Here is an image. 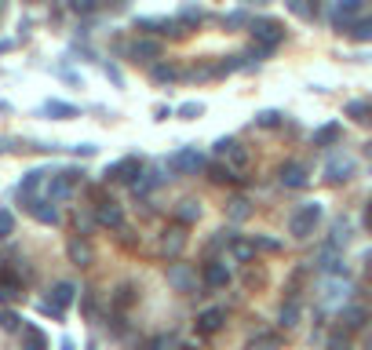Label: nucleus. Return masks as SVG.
I'll use <instances>...</instances> for the list:
<instances>
[{"label":"nucleus","mask_w":372,"mask_h":350,"mask_svg":"<svg viewBox=\"0 0 372 350\" xmlns=\"http://www.w3.org/2000/svg\"><path fill=\"white\" fill-rule=\"evenodd\" d=\"M321 215H325V208H321L318 201L303 204V208H296V212H292V219H288V234H292V237H299V241H306V237H311V234L318 230Z\"/></svg>","instance_id":"f257e3e1"},{"label":"nucleus","mask_w":372,"mask_h":350,"mask_svg":"<svg viewBox=\"0 0 372 350\" xmlns=\"http://www.w3.org/2000/svg\"><path fill=\"white\" fill-rule=\"evenodd\" d=\"M248 33H252L255 44H263L267 52H274V47L285 40V26L278 19H252L248 22Z\"/></svg>","instance_id":"f03ea898"},{"label":"nucleus","mask_w":372,"mask_h":350,"mask_svg":"<svg viewBox=\"0 0 372 350\" xmlns=\"http://www.w3.org/2000/svg\"><path fill=\"white\" fill-rule=\"evenodd\" d=\"M204 168V153L198 146H179L168 157V172L172 175H198Z\"/></svg>","instance_id":"7ed1b4c3"},{"label":"nucleus","mask_w":372,"mask_h":350,"mask_svg":"<svg viewBox=\"0 0 372 350\" xmlns=\"http://www.w3.org/2000/svg\"><path fill=\"white\" fill-rule=\"evenodd\" d=\"M80 179H84V172H80V168H66V172L52 175V183H47V197H52V201L73 197V190L80 186Z\"/></svg>","instance_id":"20e7f679"},{"label":"nucleus","mask_w":372,"mask_h":350,"mask_svg":"<svg viewBox=\"0 0 372 350\" xmlns=\"http://www.w3.org/2000/svg\"><path fill=\"white\" fill-rule=\"evenodd\" d=\"M139 175H142V161H139V157H124V161H113L103 172V179L106 183H135Z\"/></svg>","instance_id":"39448f33"},{"label":"nucleus","mask_w":372,"mask_h":350,"mask_svg":"<svg viewBox=\"0 0 372 350\" xmlns=\"http://www.w3.org/2000/svg\"><path fill=\"white\" fill-rule=\"evenodd\" d=\"M216 157H223V161L230 165L234 172H245V168H248V150L241 146L237 139H219V142H216Z\"/></svg>","instance_id":"423d86ee"},{"label":"nucleus","mask_w":372,"mask_h":350,"mask_svg":"<svg viewBox=\"0 0 372 350\" xmlns=\"http://www.w3.org/2000/svg\"><path fill=\"white\" fill-rule=\"evenodd\" d=\"M168 284L175 292H198V270L190 263H168Z\"/></svg>","instance_id":"0eeeda50"},{"label":"nucleus","mask_w":372,"mask_h":350,"mask_svg":"<svg viewBox=\"0 0 372 350\" xmlns=\"http://www.w3.org/2000/svg\"><path fill=\"white\" fill-rule=\"evenodd\" d=\"M15 299H22V277L15 266H4L0 270V303H15Z\"/></svg>","instance_id":"6e6552de"},{"label":"nucleus","mask_w":372,"mask_h":350,"mask_svg":"<svg viewBox=\"0 0 372 350\" xmlns=\"http://www.w3.org/2000/svg\"><path fill=\"white\" fill-rule=\"evenodd\" d=\"M365 321H369L365 307H358V303H343V307H339V328H343V332H362Z\"/></svg>","instance_id":"1a4fd4ad"},{"label":"nucleus","mask_w":372,"mask_h":350,"mask_svg":"<svg viewBox=\"0 0 372 350\" xmlns=\"http://www.w3.org/2000/svg\"><path fill=\"white\" fill-rule=\"evenodd\" d=\"M347 292H350V284H347V281H339L336 274H329L325 284H321V303H325V307H343Z\"/></svg>","instance_id":"9d476101"},{"label":"nucleus","mask_w":372,"mask_h":350,"mask_svg":"<svg viewBox=\"0 0 372 350\" xmlns=\"http://www.w3.org/2000/svg\"><path fill=\"white\" fill-rule=\"evenodd\" d=\"M201 277H204L208 289H226V284H230V266H226V259H208Z\"/></svg>","instance_id":"9b49d317"},{"label":"nucleus","mask_w":372,"mask_h":350,"mask_svg":"<svg viewBox=\"0 0 372 350\" xmlns=\"http://www.w3.org/2000/svg\"><path fill=\"white\" fill-rule=\"evenodd\" d=\"M278 179H281V186H288V190H303L306 183H311V175H306V168H303L299 161H285V165L278 168Z\"/></svg>","instance_id":"f8f14e48"},{"label":"nucleus","mask_w":372,"mask_h":350,"mask_svg":"<svg viewBox=\"0 0 372 350\" xmlns=\"http://www.w3.org/2000/svg\"><path fill=\"white\" fill-rule=\"evenodd\" d=\"M26 208H29V215H34L37 222H44V227H55V222H59V208H55V201L52 197H29V204H26Z\"/></svg>","instance_id":"ddd939ff"},{"label":"nucleus","mask_w":372,"mask_h":350,"mask_svg":"<svg viewBox=\"0 0 372 350\" xmlns=\"http://www.w3.org/2000/svg\"><path fill=\"white\" fill-rule=\"evenodd\" d=\"M95 222L106 230H124V212H121V204H113V201H103L99 208H95Z\"/></svg>","instance_id":"4468645a"},{"label":"nucleus","mask_w":372,"mask_h":350,"mask_svg":"<svg viewBox=\"0 0 372 350\" xmlns=\"http://www.w3.org/2000/svg\"><path fill=\"white\" fill-rule=\"evenodd\" d=\"M223 321H226V310H219V307H208L204 314H198V321H193V328H198V336H216V332L223 328Z\"/></svg>","instance_id":"2eb2a0df"},{"label":"nucleus","mask_w":372,"mask_h":350,"mask_svg":"<svg viewBox=\"0 0 372 350\" xmlns=\"http://www.w3.org/2000/svg\"><path fill=\"white\" fill-rule=\"evenodd\" d=\"M362 11V0H336V15H332V26L343 33V29H350L354 15Z\"/></svg>","instance_id":"dca6fc26"},{"label":"nucleus","mask_w":372,"mask_h":350,"mask_svg":"<svg viewBox=\"0 0 372 350\" xmlns=\"http://www.w3.org/2000/svg\"><path fill=\"white\" fill-rule=\"evenodd\" d=\"M325 175H329V183H347L354 175V161L350 157H332V161L325 165Z\"/></svg>","instance_id":"f3484780"},{"label":"nucleus","mask_w":372,"mask_h":350,"mask_svg":"<svg viewBox=\"0 0 372 350\" xmlns=\"http://www.w3.org/2000/svg\"><path fill=\"white\" fill-rule=\"evenodd\" d=\"M183 245H186L183 222H179V227H172V230H165V237H161V252H165V256H179Z\"/></svg>","instance_id":"a211bd4d"},{"label":"nucleus","mask_w":372,"mask_h":350,"mask_svg":"<svg viewBox=\"0 0 372 350\" xmlns=\"http://www.w3.org/2000/svg\"><path fill=\"white\" fill-rule=\"evenodd\" d=\"M339 139H343V124H336V121H332V124H321V128L314 132V139H311V142L325 150V146H336Z\"/></svg>","instance_id":"6ab92c4d"},{"label":"nucleus","mask_w":372,"mask_h":350,"mask_svg":"<svg viewBox=\"0 0 372 350\" xmlns=\"http://www.w3.org/2000/svg\"><path fill=\"white\" fill-rule=\"evenodd\" d=\"M128 55H132L135 62H154V59H161V44L157 40H135L132 47H128Z\"/></svg>","instance_id":"aec40b11"},{"label":"nucleus","mask_w":372,"mask_h":350,"mask_svg":"<svg viewBox=\"0 0 372 350\" xmlns=\"http://www.w3.org/2000/svg\"><path fill=\"white\" fill-rule=\"evenodd\" d=\"M47 299H52V303H55L59 310H66V307L73 303V299H77V284H73V281H59Z\"/></svg>","instance_id":"412c9836"},{"label":"nucleus","mask_w":372,"mask_h":350,"mask_svg":"<svg viewBox=\"0 0 372 350\" xmlns=\"http://www.w3.org/2000/svg\"><path fill=\"white\" fill-rule=\"evenodd\" d=\"M135 299H139V292H135V284H117V289H113V299H110V303H113V310H128V307H132L135 303Z\"/></svg>","instance_id":"4be33fe9"},{"label":"nucleus","mask_w":372,"mask_h":350,"mask_svg":"<svg viewBox=\"0 0 372 350\" xmlns=\"http://www.w3.org/2000/svg\"><path fill=\"white\" fill-rule=\"evenodd\" d=\"M40 114H44V117H52V121H73V117H77V106L52 99V102H44V109H40Z\"/></svg>","instance_id":"5701e85b"},{"label":"nucleus","mask_w":372,"mask_h":350,"mask_svg":"<svg viewBox=\"0 0 372 350\" xmlns=\"http://www.w3.org/2000/svg\"><path fill=\"white\" fill-rule=\"evenodd\" d=\"M66 252H70V259H73L77 266H88V263L95 259V252H91V245H88V241H80V237H73V241L66 245Z\"/></svg>","instance_id":"b1692460"},{"label":"nucleus","mask_w":372,"mask_h":350,"mask_svg":"<svg viewBox=\"0 0 372 350\" xmlns=\"http://www.w3.org/2000/svg\"><path fill=\"white\" fill-rule=\"evenodd\" d=\"M255 256V241H245V237H230V259L234 263H248Z\"/></svg>","instance_id":"393cba45"},{"label":"nucleus","mask_w":372,"mask_h":350,"mask_svg":"<svg viewBox=\"0 0 372 350\" xmlns=\"http://www.w3.org/2000/svg\"><path fill=\"white\" fill-rule=\"evenodd\" d=\"M22 350H47V336L37 325H22Z\"/></svg>","instance_id":"a878e982"},{"label":"nucleus","mask_w":372,"mask_h":350,"mask_svg":"<svg viewBox=\"0 0 372 350\" xmlns=\"http://www.w3.org/2000/svg\"><path fill=\"white\" fill-rule=\"evenodd\" d=\"M314 266H321V270H325V274H336V277H343V274H347V266H343V259L336 256V248L321 252V259H318Z\"/></svg>","instance_id":"bb28decb"},{"label":"nucleus","mask_w":372,"mask_h":350,"mask_svg":"<svg viewBox=\"0 0 372 350\" xmlns=\"http://www.w3.org/2000/svg\"><path fill=\"white\" fill-rule=\"evenodd\" d=\"M44 179H47V172H44V168H37V172H26V179L19 183V194H22V197H34L37 190L44 186Z\"/></svg>","instance_id":"cd10ccee"},{"label":"nucleus","mask_w":372,"mask_h":350,"mask_svg":"<svg viewBox=\"0 0 372 350\" xmlns=\"http://www.w3.org/2000/svg\"><path fill=\"white\" fill-rule=\"evenodd\" d=\"M208 168V179H212V183H237V172L230 168V165H226V161H216V165H204Z\"/></svg>","instance_id":"c85d7f7f"},{"label":"nucleus","mask_w":372,"mask_h":350,"mask_svg":"<svg viewBox=\"0 0 372 350\" xmlns=\"http://www.w3.org/2000/svg\"><path fill=\"white\" fill-rule=\"evenodd\" d=\"M245 350H281V340L278 332H260V336H252Z\"/></svg>","instance_id":"c756f323"},{"label":"nucleus","mask_w":372,"mask_h":350,"mask_svg":"<svg viewBox=\"0 0 372 350\" xmlns=\"http://www.w3.org/2000/svg\"><path fill=\"white\" fill-rule=\"evenodd\" d=\"M175 219H179L183 227L198 222V219H201V204H198V201H179V208H175Z\"/></svg>","instance_id":"7c9ffc66"},{"label":"nucleus","mask_w":372,"mask_h":350,"mask_svg":"<svg viewBox=\"0 0 372 350\" xmlns=\"http://www.w3.org/2000/svg\"><path fill=\"white\" fill-rule=\"evenodd\" d=\"M350 241V222L347 219H336L332 222V241H329V248H339V245H347Z\"/></svg>","instance_id":"2f4dec72"},{"label":"nucleus","mask_w":372,"mask_h":350,"mask_svg":"<svg viewBox=\"0 0 372 350\" xmlns=\"http://www.w3.org/2000/svg\"><path fill=\"white\" fill-rule=\"evenodd\" d=\"M281 109H260V114H255V128H278L281 124Z\"/></svg>","instance_id":"473e14b6"},{"label":"nucleus","mask_w":372,"mask_h":350,"mask_svg":"<svg viewBox=\"0 0 372 350\" xmlns=\"http://www.w3.org/2000/svg\"><path fill=\"white\" fill-rule=\"evenodd\" d=\"M299 314H303V310H299V303H296V299H288V303L281 307V325H285V328L299 325Z\"/></svg>","instance_id":"72a5a7b5"},{"label":"nucleus","mask_w":372,"mask_h":350,"mask_svg":"<svg viewBox=\"0 0 372 350\" xmlns=\"http://www.w3.org/2000/svg\"><path fill=\"white\" fill-rule=\"evenodd\" d=\"M175 77H179L175 66H165V62H157V66H154V84H172Z\"/></svg>","instance_id":"f704fd0d"},{"label":"nucleus","mask_w":372,"mask_h":350,"mask_svg":"<svg viewBox=\"0 0 372 350\" xmlns=\"http://www.w3.org/2000/svg\"><path fill=\"white\" fill-rule=\"evenodd\" d=\"M347 117L369 121V117H372V102H347Z\"/></svg>","instance_id":"c9c22d12"},{"label":"nucleus","mask_w":372,"mask_h":350,"mask_svg":"<svg viewBox=\"0 0 372 350\" xmlns=\"http://www.w3.org/2000/svg\"><path fill=\"white\" fill-rule=\"evenodd\" d=\"M347 33L354 37V40H372V19H362V22H354Z\"/></svg>","instance_id":"e433bc0d"},{"label":"nucleus","mask_w":372,"mask_h":350,"mask_svg":"<svg viewBox=\"0 0 372 350\" xmlns=\"http://www.w3.org/2000/svg\"><path fill=\"white\" fill-rule=\"evenodd\" d=\"M0 328H4V332H19L22 328V317L15 314V310H0Z\"/></svg>","instance_id":"4c0bfd02"},{"label":"nucleus","mask_w":372,"mask_h":350,"mask_svg":"<svg viewBox=\"0 0 372 350\" xmlns=\"http://www.w3.org/2000/svg\"><path fill=\"white\" fill-rule=\"evenodd\" d=\"M248 212H252V208H248L245 197H234V201H230V219H248Z\"/></svg>","instance_id":"58836bf2"},{"label":"nucleus","mask_w":372,"mask_h":350,"mask_svg":"<svg viewBox=\"0 0 372 350\" xmlns=\"http://www.w3.org/2000/svg\"><path fill=\"white\" fill-rule=\"evenodd\" d=\"M201 114H204L201 102H183V106H179V117H183V121H193V117H201Z\"/></svg>","instance_id":"ea45409f"},{"label":"nucleus","mask_w":372,"mask_h":350,"mask_svg":"<svg viewBox=\"0 0 372 350\" xmlns=\"http://www.w3.org/2000/svg\"><path fill=\"white\" fill-rule=\"evenodd\" d=\"M95 4H99V0H70V11H77V15H91Z\"/></svg>","instance_id":"a19ab883"},{"label":"nucleus","mask_w":372,"mask_h":350,"mask_svg":"<svg viewBox=\"0 0 372 350\" xmlns=\"http://www.w3.org/2000/svg\"><path fill=\"white\" fill-rule=\"evenodd\" d=\"M11 230H15V215L8 208H0V237H8Z\"/></svg>","instance_id":"79ce46f5"},{"label":"nucleus","mask_w":372,"mask_h":350,"mask_svg":"<svg viewBox=\"0 0 372 350\" xmlns=\"http://www.w3.org/2000/svg\"><path fill=\"white\" fill-rule=\"evenodd\" d=\"M255 241V248H263V252H278L281 248V241H274V237H252Z\"/></svg>","instance_id":"37998d69"},{"label":"nucleus","mask_w":372,"mask_h":350,"mask_svg":"<svg viewBox=\"0 0 372 350\" xmlns=\"http://www.w3.org/2000/svg\"><path fill=\"white\" fill-rule=\"evenodd\" d=\"M201 19H204V11H201V8H183V22H186V26L201 22Z\"/></svg>","instance_id":"c03bdc74"},{"label":"nucleus","mask_w":372,"mask_h":350,"mask_svg":"<svg viewBox=\"0 0 372 350\" xmlns=\"http://www.w3.org/2000/svg\"><path fill=\"white\" fill-rule=\"evenodd\" d=\"M288 8H292V11L299 15V19H311V15H314L311 8H306V4H303V0H288Z\"/></svg>","instance_id":"a18cd8bd"},{"label":"nucleus","mask_w":372,"mask_h":350,"mask_svg":"<svg viewBox=\"0 0 372 350\" xmlns=\"http://www.w3.org/2000/svg\"><path fill=\"white\" fill-rule=\"evenodd\" d=\"M248 19H245V15H241V11H234V15H226V19H223V26H245Z\"/></svg>","instance_id":"49530a36"},{"label":"nucleus","mask_w":372,"mask_h":350,"mask_svg":"<svg viewBox=\"0 0 372 350\" xmlns=\"http://www.w3.org/2000/svg\"><path fill=\"white\" fill-rule=\"evenodd\" d=\"M165 347H168V336H157V340L147 343V350H165Z\"/></svg>","instance_id":"de8ad7c7"},{"label":"nucleus","mask_w":372,"mask_h":350,"mask_svg":"<svg viewBox=\"0 0 372 350\" xmlns=\"http://www.w3.org/2000/svg\"><path fill=\"white\" fill-rule=\"evenodd\" d=\"M62 350H77V343H73V340L66 336V340H62Z\"/></svg>","instance_id":"09e8293b"},{"label":"nucleus","mask_w":372,"mask_h":350,"mask_svg":"<svg viewBox=\"0 0 372 350\" xmlns=\"http://www.w3.org/2000/svg\"><path fill=\"white\" fill-rule=\"evenodd\" d=\"M365 222H369V227H372V204H369V212H365Z\"/></svg>","instance_id":"8fccbe9b"},{"label":"nucleus","mask_w":372,"mask_h":350,"mask_svg":"<svg viewBox=\"0 0 372 350\" xmlns=\"http://www.w3.org/2000/svg\"><path fill=\"white\" fill-rule=\"evenodd\" d=\"M365 347H369V350H372V332H369V336H365Z\"/></svg>","instance_id":"3c124183"},{"label":"nucleus","mask_w":372,"mask_h":350,"mask_svg":"<svg viewBox=\"0 0 372 350\" xmlns=\"http://www.w3.org/2000/svg\"><path fill=\"white\" fill-rule=\"evenodd\" d=\"M365 153H369V157H372V142H369V150H365Z\"/></svg>","instance_id":"603ef678"},{"label":"nucleus","mask_w":372,"mask_h":350,"mask_svg":"<svg viewBox=\"0 0 372 350\" xmlns=\"http://www.w3.org/2000/svg\"><path fill=\"white\" fill-rule=\"evenodd\" d=\"M179 350H193V347H179Z\"/></svg>","instance_id":"864d4df0"},{"label":"nucleus","mask_w":372,"mask_h":350,"mask_svg":"<svg viewBox=\"0 0 372 350\" xmlns=\"http://www.w3.org/2000/svg\"><path fill=\"white\" fill-rule=\"evenodd\" d=\"M88 350H99V347H88Z\"/></svg>","instance_id":"5fc2aeb1"},{"label":"nucleus","mask_w":372,"mask_h":350,"mask_svg":"<svg viewBox=\"0 0 372 350\" xmlns=\"http://www.w3.org/2000/svg\"><path fill=\"white\" fill-rule=\"evenodd\" d=\"M113 4H121V0H113Z\"/></svg>","instance_id":"6e6d98bb"}]
</instances>
